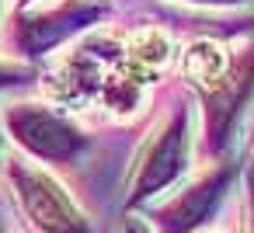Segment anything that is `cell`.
I'll use <instances>...</instances> for the list:
<instances>
[{
  "mask_svg": "<svg viewBox=\"0 0 254 233\" xmlns=\"http://www.w3.org/2000/svg\"><path fill=\"white\" fill-rule=\"evenodd\" d=\"M171 63V39L146 32H94L63 53L46 80L56 108L126 118L143 105L153 77Z\"/></svg>",
  "mask_w": 254,
  "mask_h": 233,
  "instance_id": "cell-1",
  "label": "cell"
},
{
  "mask_svg": "<svg viewBox=\"0 0 254 233\" xmlns=\"http://www.w3.org/2000/svg\"><path fill=\"white\" fill-rule=\"evenodd\" d=\"M191 122H195V112L188 101H178L157 118V125L139 143L132 167H129V181H126L129 209L153 202L160 191L174 188L185 177V171L191 167V146H195Z\"/></svg>",
  "mask_w": 254,
  "mask_h": 233,
  "instance_id": "cell-2",
  "label": "cell"
},
{
  "mask_svg": "<svg viewBox=\"0 0 254 233\" xmlns=\"http://www.w3.org/2000/svg\"><path fill=\"white\" fill-rule=\"evenodd\" d=\"M4 174L21 219L35 233H91V219L80 209V202L42 164L28 157H7Z\"/></svg>",
  "mask_w": 254,
  "mask_h": 233,
  "instance_id": "cell-3",
  "label": "cell"
},
{
  "mask_svg": "<svg viewBox=\"0 0 254 233\" xmlns=\"http://www.w3.org/2000/svg\"><path fill=\"white\" fill-rule=\"evenodd\" d=\"M4 132L28 153V160L42 164H70L87 150V136L73 125L66 112L46 101H14L0 115Z\"/></svg>",
  "mask_w": 254,
  "mask_h": 233,
  "instance_id": "cell-4",
  "label": "cell"
},
{
  "mask_svg": "<svg viewBox=\"0 0 254 233\" xmlns=\"http://www.w3.org/2000/svg\"><path fill=\"white\" fill-rule=\"evenodd\" d=\"M108 14V0H63L53 7H28L11 25V42L21 56H46Z\"/></svg>",
  "mask_w": 254,
  "mask_h": 233,
  "instance_id": "cell-5",
  "label": "cell"
},
{
  "mask_svg": "<svg viewBox=\"0 0 254 233\" xmlns=\"http://www.w3.org/2000/svg\"><path fill=\"white\" fill-rule=\"evenodd\" d=\"M254 91V39L240 42V46H230V59H226V70L219 73V80L202 91V105H205V143L209 150H223V143L230 139V125L233 118L240 115V108L247 105Z\"/></svg>",
  "mask_w": 254,
  "mask_h": 233,
  "instance_id": "cell-6",
  "label": "cell"
},
{
  "mask_svg": "<svg viewBox=\"0 0 254 233\" xmlns=\"http://www.w3.org/2000/svg\"><path fill=\"white\" fill-rule=\"evenodd\" d=\"M230 177H233L230 164H216L212 171L198 174L178 195H171L167 202H160L153 209V223L150 226L157 233H202V226L209 223V216L219 209Z\"/></svg>",
  "mask_w": 254,
  "mask_h": 233,
  "instance_id": "cell-7",
  "label": "cell"
},
{
  "mask_svg": "<svg viewBox=\"0 0 254 233\" xmlns=\"http://www.w3.org/2000/svg\"><path fill=\"white\" fill-rule=\"evenodd\" d=\"M226 59H230V46L212 42V39H195V42H188V46L181 49V56H178V73L202 94V91H209V87L219 80V73L226 70Z\"/></svg>",
  "mask_w": 254,
  "mask_h": 233,
  "instance_id": "cell-8",
  "label": "cell"
},
{
  "mask_svg": "<svg viewBox=\"0 0 254 233\" xmlns=\"http://www.w3.org/2000/svg\"><path fill=\"white\" fill-rule=\"evenodd\" d=\"M28 73H32V70H28V66H21V63L0 59V91H4V87H11V84H21Z\"/></svg>",
  "mask_w": 254,
  "mask_h": 233,
  "instance_id": "cell-9",
  "label": "cell"
},
{
  "mask_svg": "<svg viewBox=\"0 0 254 233\" xmlns=\"http://www.w3.org/2000/svg\"><path fill=\"white\" fill-rule=\"evenodd\" d=\"M115 233H157L146 219H139V216H126L122 223H119V230Z\"/></svg>",
  "mask_w": 254,
  "mask_h": 233,
  "instance_id": "cell-10",
  "label": "cell"
},
{
  "mask_svg": "<svg viewBox=\"0 0 254 233\" xmlns=\"http://www.w3.org/2000/svg\"><path fill=\"white\" fill-rule=\"evenodd\" d=\"M244 233H254V167L247 171V219H244Z\"/></svg>",
  "mask_w": 254,
  "mask_h": 233,
  "instance_id": "cell-11",
  "label": "cell"
},
{
  "mask_svg": "<svg viewBox=\"0 0 254 233\" xmlns=\"http://www.w3.org/2000/svg\"><path fill=\"white\" fill-rule=\"evenodd\" d=\"M198 7H237V4H254V0H188Z\"/></svg>",
  "mask_w": 254,
  "mask_h": 233,
  "instance_id": "cell-12",
  "label": "cell"
},
{
  "mask_svg": "<svg viewBox=\"0 0 254 233\" xmlns=\"http://www.w3.org/2000/svg\"><path fill=\"white\" fill-rule=\"evenodd\" d=\"M4 160H7V132L0 125V167H4Z\"/></svg>",
  "mask_w": 254,
  "mask_h": 233,
  "instance_id": "cell-13",
  "label": "cell"
},
{
  "mask_svg": "<svg viewBox=\"0 0 254 233\" xmlns=\"http://www.w3.org/2000/svg\"><path fill=\"white\" fill-rule=\"evenodd\" d=\"M18 4H21V11H28V7H35V4H39V0H18Z\"/></svg>",
  "mask_w": 254,
  "mask_h": 233,
  "instance_id": "cell-14",
  "label": "cell"
},
{
  "mask_svg": "<svg viewBox=\"0 0 254 233\" xmlns=\"http://www.w3.org/2000/svg\"><path fill=\"white\" fill-rule=\"evenodd\" d=\"M0 11H4V0H0Z\"/></svg>",
  "mask_w": 254,
  "mask_h": 233,
  "instance_id": "cell-15",
  "label": "cell"
},
{
  "mask_svg": "<svg viewBox=\"0 0 254 233\" xmlns=\"http://www.w3.org/2000/svg\"><path fill=\"white\" fill-rule=\"evenodd\" d=\"M0 233H7V230H0Z\"/></svg>",
  "mask_w": 254,
  "mask_h": 233,
  "instance_id": "cell-16",
  "label": "cell"
},
{
  "mask_svg": "<svg viewBox=\"0 0 254 233\" xmlns=\"http://www.w3.org/2000/svg\"><path fill=\"white\" fill-rule=\"evenodd\" d=\"M219 233H226V230H219Z\"/></svg>",
  "mask_w": 254,
  "mask_h": 233,
  "instance_id": "cell-17",
  "label": "cell"
}]
</instances>
